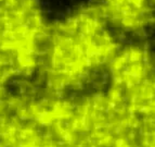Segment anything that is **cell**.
Segmentation results:
<instances>
[{
	"mask_svg": "<svg viewBox=\"0 0 155 147\" xmlns=\"http://www.w3.org/2000/svg\"><path fill=\"white\" fill-rule=\"evenodd\" d=\"M123 39L92 2L50 24L36 78L40 89L72 97L88 89L106 71Z\"/></svg>",
	"mask_w": 155,
	"mask_h": 147,
	"instance_id": "obj_1",
	"label": "cell"
},
{
	"mask_svg": "<svg viewBox=\"0 0 155 147\" xmlns=\"http://www.w3.org/2000/svg\"><path fill=\"white\" fill-rule=\"evenodd\" d=\"M49 25L40 0H0V95L36 78Z\"/></svg>",
	"mask_w": 155,
	"mask_h": 147,
	"instance_id": "obj_2",
	"label": "cell"
},
{
	"mask_svg": "<svg viewBox=\"0 0 155 147\" xmlns=\"http://www.w3.org/2000/svg\"><path fill=\"white\" fill-rule=\"evenodd\" d=\"M102 18L120 38L143 40L154 24V0H93Z\"/></svg>",
	"mask_w": 155,
	"mask_h": 147,
	"instance_id": "obj_3",
	"label": "cell"
}]
</instances>
